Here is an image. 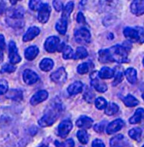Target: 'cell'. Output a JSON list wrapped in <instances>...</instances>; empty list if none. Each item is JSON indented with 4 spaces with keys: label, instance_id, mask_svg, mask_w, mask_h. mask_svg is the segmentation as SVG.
<instances>
[{
    "label": "cell",
    "instance_id": "18",
    "mask_svg": "<svg viewBox=\"0 0 144 147\" xmlns=\"http://www.w3.org/2000/svg\"><path fill=\"white\" fill-rule=\"evenodd\" d=\"M6 97L16 102L22 101L23 99V92L18 89H11L7 92Z\"/></svg>",
    "mask_w": 144,
    "mask_h": 147
},
{
    "label": "cell",
    "instance_id": "2",
    "mask_svg": "<svg viewBox=\"0 0 144 147\" xmlns=\"http://www.w3.org/2000/svg\"><path fill=\"white\" fill-rule=\"evenodd\" d=\"M112 62L125 63L129 61L127 50L122 46L115 45L108 49Z\"/></svg>",
    "mask_w": 144,
    "mask_h": 147
},
{
    "label": "cell",
    "instance_id": "8",
    "mask_svg": "<svg viewBox=\"0 0 144 147\" xmlns=\"http://www.w3.org/2000/svg\"><path fill=\"white\" fill-rule=\"evenodd\" d=\"M9 58L12 64L19 63L21 61V58L18 54L16 44L13 41H10L9 45Z\"/></svg>",
    "mask_w": 144,
    "mask_h": 147
},
{
    "label": "cell",
    "instance_id": "46",
    "mask_svg": "<svg viewBox=\"0 0 144 147\" xmlns=\"http://www.w3.org/2000/svg\"><path fill=\"white\" fill-rule=\"evenodd\" d=\"M92 147H105V144L101 140L95 139L92 142Z\"/></svg>",
    "mask_w": 144,
    "mask_h": 147
},
{
    "label": "cell",
    "instance_id": "39",
    "mask_svg": "<svg viewBox=\"0 0 144 147\" xmlns=\"http://www.w3.org/2000/svg\"><path fill=\"white\" fill-rule=\"evenodd\" d=\"M95 94L91 91V90H87L83 95V98L87 102L91 103L93 102L95 99Z\"/></svg>",
    "mask_w": 144,
    "mask_h": 147
},
{
    "label": "cell",
    "instance_id": "19",
    "mask_svg": "<svg viewBox=\"0 0 144 147\" xmlns=\"http://www.w3.org/2000/svg\"><path fill=\"white\" fill-rule=\"evenodd\" d=\"M83 88V84L81 81H76L69 85L67 90L71 95H74L82 92Z\"/></svg>",
    "mask_w": 144,
    "mask_h": 147
},
{
    "label": "cell",
    "instance_id": "43",
    "mask_svg": "<svg viewBox=\"0 0 144 147\" xmlns=\"http://www.w3.org/2000/svg\"><path fill=\"white\" fill-rule=\"evenodd\" d=\"M123 80V75L122 72H118L117 74L115 76V78L114 81L113 82V86H116V85H118L119 84H120L122 80Z\"/></svg>",
    "mask_w": 144,
    "mask_h": 147
},
{
    "label": "cell",
    "instance_id": "33",
    "mask_svg": "<svg viewBox=\"0 0 144 147\" xmlns=\"http://www.w3.org/2000/svg\"><path fill=\"white\" fill-rule=\"evenodd\" d=\"M7 22L9 26H11L13 28H20L24 26V22L22 19H13L7 18Z\"/></svg>",
    "mask_w": 144,
    "mask_h": 147
},
{
    "label": "cell",
    "instance_id": "45",
    "mask_svg": "<svg viewBox=\"0 0 144 147\" xmlns=\"http://www.w3.org/2000/svg\"><path fill=\"white\" fill-rule=\"evenodd\" d=\"M53 6L55 8V10L58 12H60L63 9V5L62 2L60 1H53Z\"/></svg>",
    "mask_w": 144,
    "mask_h": 147
},
{
    "label": "cell",
    "instance_id": "41",
    "mask_svg": "<svg viewBox=\"0 0 144 147\" xmlns=\"http://www.w3.org/2000/svg\"><path fill=\"white\" fill-rule=\"evenodd\" d=\"M8 83L6 80L2 79L0 80V95H3L8 91Z\"/></svg>",
    "mask_w": 144,
    "mask_h": 147
},
{
    "label": "cell",
    "instance_id": "4",
    "mask_svg": "<svg viewBox=\"0 0 144 147\" xmlns=\"http://www.w3.org/2000/svg\"><path fill=\"white\" fill-rule=\"evenodd\" d=\"M74 38L78 43L86 44L91 41V34L86 28H81L75 31Z\"/></svg>",
    "mask_w": 144,
    "mask_h": 147
},
{
    "label": "cell",
    "instance_id": "26",
    "mask_svg": "<svg viewBox=\"0 0 144 147\" xmlns=\"http://www.w3.org/2000/svg\"><path fill=\"white\" fill-rule=\"evenodd\" d=\"M67 20L61 18L56 24V29L61 34H65L67 30Z\"/></svg>",
    "mask_w": 144,
    "mask_h": 147
},
{
    "label": "cell",
    "instance_id": "9",
    "mask_svg": "<svg viewBox=\"0 0 144 147\" xmlns=\"http://www.w3.org/2000/svg\"><path fill=\"white\" fill-rule=\"evenodd\" d=\"M51 80L57 84H64L66 82L67 78V74L63 67L58 69L57 71L52 73L50 76Z\"/></svg>",
    "mask_w": 144,
    "mask_h": 147
},
{
    "label": "cell",
    "instance_id": "51",
    "mask_svg": "<svg viewBox=\"0 0 144 147\" xmlns=\"http://www.w3.org/2000/svg\"><path fill=\"white\" fill-rule=\"evenodd\" d=\"M142 98H143V99H144V92L143 94V95H142Z\"/></svg>",
    "mask_w": 144,
    "mask_h": 147
},
{
    "label": "cell",
    "instance_id": "12",
    "mask_svg": "<svg viewBox=\"0 0 144 147\" xmlns=\"http://www.w3.org/2000/svg\"><path fill=\"white\" fill-rule=\"evenodd\" d=\"M8 18L13 19H22L24 14V10L22 7L10 8L6 12Z\"/></svg>",
    "mask_w": 144,
    "mask_h": 147
},
{
    "label": "cell",
    "instance_id": "22",
    "mask_svg": "<svg viewBox=\"0 0 144 147\" xmlns=\"http://www.w3.org/2000/svg\"><path fill=\"white\" fill-rule=\"evenodd\" d=\"M126 144L124 137L122 135H118L110 141L111 147H124Z\"/></svg>",
    "mask_w": 144,
    "mask_h": 147
},
{
    "label": "cell",
    "instance_id": "3",
    "mask_svg": "<svg viewBox=\"0 0 144 147\" xmlns=\"http://www.w3.org/2000/svg\"><path fill=\"white\" fill-rule=\"evenodd\" d=\"M123 34L125 37L132 42H144V30L141 27H127L124 30Z\"/></svg>",
    "mask_w": 144,
    "mask_h": 147
},
{
    "label": "cell",
    "instance_id": "44",
    "mask_svg": "<svg viewBox=\"0 0 144 147\" xmlns=\"http://www.w3.org/2000/svg\"><path fill=\"white\" fill-rule=\"evenodd\" d=\"M106 123V122L102 121V122H101L99 123L96 124L94 126L95 131L96 132H99V133L102 132L104 129V127H105V126Z\"/></svg>",
    "mask_w": 144,
    "mask_h": 147
},
{
    "label": "cell",
    "instance_id": "50",
    "mask_svg": "<svg viewBox=\"0 0 144 147\" xmlns=\"http://www.w3.org/2000/svg\"><path fill=\"white\" fill-rule=\"evenodd\" d=\"M47 147V146L46 145H45V144H42V145H41L40 146H39V147Z\"/></svg>",
    "mask_w": 144,
    "mask_h": 147
},
{
    "label": "cell",
    "instance_id": "16",
    "mask_svg": "<svg viewBox=\"0 0 144 147\" xmlns=\"http://www.w3.org/2000/svg\"><path fill=\"white\" fill-rule=\"evenodd\" d=\"M93 124V120L91 118L86 116H81L78 119L76 122V125L78 127L88 129L92 127Z\"/></svg>",
    "mask_w": 144,
    "mask_h": 147
},
{
    "label": "cell",
    "instance_id": "10",
    "mask_svg": "<svg viewBox=\"0 0 144 147\" xmlns=\"http://www.w3.org/2000/svg\"><path fill=\"white\" fill-rule=\"evenodd\" d=\"M59 42L60 40L57 36H51L48 37L44 43L45 50L48 53H54L57 50Z\"/></svg>",
    "mask_w": 144,
    "mask_h": 147
},
{
    "label": "cell",
    "instance_id": "37",
    "mask_svg": "<svg viewBox=\"0 0 144 147\" xmlns=\"http://www.w3.org/2000/svg\"><path fill=\"white\" fill-rule=\"evenodd\" d=\"M95 103L96 107L99 110H102V109L105 108L108 104L106 100L102 97H99V98H97L95 100Z\"/></svg>",
    "mask_w": 144,
    "mask_h": 147
},
{
    "label": "cell",
    "instance_id": "29",
    "mask_svg": "<svg viewBox=\"0 0 144 147\" xmlns=\"http://www.w3.org/2000/svg\"><path fill=\"white\" fill-rule=\"evenodd\" d=\"M99 60L101 63H108L109 62H112L108 49H103L99 51Z\"/></svg>",
    "mask_w": 144,
    "mask_h": 147
},
{
    "label": "cell",
    "instance_id": "48",
    "mask_svg": "<svg viewBox=\"0 0 144 147\" xmlns=\"http://www.w3.org/2000/svg\"><path fill=\"white\" fill-rule=\"evenodd\" d=\"M5 49V37L2 34H0V53H2V51Z\"/></svg>",
    "mask_w": 144,
    "mask_h": 147
},
{
    "label": "cell",
    "instance_id": "20",
    "mask_svg": "<svg viewBox=\"0 0 144 147\" xmlns=\"http://www.w3.org/2000/svg\"><path fill=\"white\" fill-rule=\"evenodd\" d=\"M144 121V109L143 108L137 109L134 115L130 118V123L131 124H137L140 123Z\"/></svg>",
    "mask_w": 144,
    "mask_h": 147
},
{
    "label": "cell",
    "instance_id": "1",
    "mask_svg": "<svg viewBox=\"0 0 144 147\" xmlns=\"http://www.w3.org/2000/svg\"><path fill=\"white\" fill-rule=\"evenodd\" d=\"M61 107L59 104H55L49 108L43 117L38 121V124L42 127L51 126L58 119L61 112Z\"/></svg>",
    "mask_w": 144,
    "mask_h": 147
},
{
    "label": "cell",
    "instance_id": "25",
    "mask_svg": "<svg viewBox=\"0 0 144 147\" xmlns=\"http://www.w3.org/2000/svg\"><path fill=\"white\" fill-rule=\"evenodd\" d=\"M54 67V62L51 59L45 58L43 59L40 64V67L41 70L44 72L51 71Z\"/></svg>",
    "mask_w": 144,
    "mask_h": 147
},
{
    "label": "cell",
    "instance_id": "47",
    "mask_svg": "<svg viewBox=\"0 0 144 147\" xmlns=\"http://www.w3.org/2000/svg\"><path fill=\"white\" fill-rule=\"evenodd\" d=\"M77 21L79 24H85L86 23L85 16L82 13H81V12L78 13L77 16Z\"/></svg>",
    "mask_w": 144,
    "mask_h": 147
},
{
    "label": "cell",
    "instance_id": "30",
    "mask_svg": "<svg viewBox=\"0 0 144 147\" xmlns=\"http://www.w3.org/2000/svg\"><path fill=\"white\" fill-rule=\"evenodd\" d=\"M129 134L130 137L133 140H135L139 142L141 141L142 130L140 128L136 127L131 129L129 132Z\"/></svg>",
    "mask_w": 144,
    "mask_h": 147
},
{
    "label": "cell",
    "instance_id": "5",
    "mask_svg": "<svg viewBox=\"0 0 144 147\" xmlns=\"http://www.w3.org/2000/svg\"><path fill=\"white\" fill-rule=\"evenodd\" d=\"M90 78L91 80V85L98 92H104L108 90V86L104 82H102L99 80L98 72H92L90 75Z\"/></svg>",
    "mask_w": 144,
    "mask_h": 147
},
{
    "label": "cell",
    "instance_id": "34",
    "mask_svg": "<svg viewBox=\"0 0 144 147\" xmlns=\"http://www.w3.org/2000/svg\"><path fill=\"white\" fill-rule=\"evenodd\" d=\"M63 57L64 59H71L74 58V54L71 46L67 45L65 46L63 50Z\"/></svg>",
    "mask_w": 144,
    "mask_h": 147
},
{
    "label": "cell",
    "instance_id": "32",
    "mask_svg": "<svg viewBox=\"0 0 144 147\" xmlns=\"http://www.w3.org/2000/svg\"><path fill=\"white\" fill-rule=\"evenodd\" d=\"M88 56V52L86 49L83 47H79L77 49L76 52L74 54V59H82L86 58Z\"/></svg>",
    "mask_w": 144,
    "mask_h": 147
},
{
    "label": "cell",
    "instance_id": "13",
    "mask_svg": "<svg viewBox=\"0 0 144 147\" xmlns=\"http://www.w3.org/2000/svg\"><path fill=\"white\" fill-rule=\"evenodd\" d=\"M23 77L25 83L28 85L34 84L39 80L37 74L30 69H26L24 71Z\"/></svg>",
    "mask_w": 144,
    "mask_h": 147
},
{
    "label": "cell",
    "instance_id": "42",
    "mask_svg": "<svg viewBox=\"0 0 144 147\" xmlns=\"http://www.w3.org/2000/svg\"><path fill=\"white\" fill-rule=\"evenodd\" d=\"M89 71L88 64L86 63H82L78 65L77 68V72L79 74H86Z\"/></svg>",
    "mask_w": 144,
    "mask_h": 147
},
{
    "label": "cell",
    "instance_id": "31",
    "mask_svg": "<svg viewBox=\"0 0 144 147\" xmlns=\"http://www.w3.org/2000/svg\"><path fill=\"white\" fill-rule=\"evenodd\" d=\"M119 111V107L114 103H110L107 104L105 108V113L108 116H113L116 114Z\"/></svg>",
    "mask_w": 144,
    "mask_h": 147
},
{
    "label": "cell",
    "instance_id": "35",
    "mask_svg": "<svg viewBox=\"0 0 144 147\" xmlns=\"http://www.w3.org/2000/svg\"><path fill=\"white\" fill-rule=\"evenodd\" d=\"M77 138L79 141L83 144H86L88 142V135L85 130H79L77 132Z\"/></svg>",
    "mask_w": 144,
    "mask_h": 147
},
{
    "label": "cell",
    "instance_id": "14",
    "mask_svg": "<svg viewBox=\"0 0 144 147\" xmlns=\"http://www.w3.org/2000/svg\"><path fill=\"white\" fill-rule=\"evenodd\" d=\"M48 96V92L45 90L38 91L30 99V103L32 105H36L46 100Z\"/></svg>",
    "mask_w": 144,
    "mask_h": 147
},
{
    "label": "cell",
    "instance_id": "36",
    "mask_svg": "<svg viewBox=\"0 0 144 147\" xmlns=\"http://www.w3.org/2000/svg\"><path fill=\"white\" fill-rule=\"evenodd\" d=\"M55 145L57 147H74V142L72 139H68L64 142H59L56 140L55 142Z\"/></svg>",
    "mask_w": 144,
    "mask_h": 147
},
{
    "label": "cell",
    "instance_id": "23",
    "mask_svg": "<svg viewBox=\"0 0 144 147\" xmlns=\"http://www.w3.org/2000/svg\"><path fill=\"white\" fill-rule=\"evenodd\" d=\"M114 71L109 67H103L99 72V77L101 79H110L114 77Z\"/></svg>",
    "mask_w": 144,
    "mask_h": 147
},
{
    "label": "cell",
    "instance_id": "52",
    "mask_svg": "<svg viewBox=\"0 0 144 147\" xmlns=\"http://www.w3.org/2000/svg\"><path fill=\"white\" fill-rule=\"evenodd\" d=\"M143 65H144V59H143Z\"/></svg>",
    "mask_w": 144,
    "mask_h": 147
},
{
    "label": "cell",
    "instance_id": "28",
    "mask_svg": "<svg viewBox=\"0 0 144 147\" xmlns=\"http://www.w3.org/2000/svg\"><path fill=\"white\" fill-rule=\"evenodd\" d=\"M124 104L129 107H133L139 104V101L133 96L129 94L123 99Z\"/></svg>",
    "mask_w": 144,
    "mask_h": 147
},
{
    "label": "cell",
    "instance_id": "15",
    "mask_svg": "<svg viewBox=\"0 0 144 147\" xmlns=\"http://www.w3.org/2000/svg\"><path fill=\"white\" fill-rule=\"evenodd\" d=\"M124 123L121 119H117L108 125L106 128L108 134H113L119 131L123 127Z\"/></svg>",
    "mask_w": 144,
    "mask_h": 147
},
{
    "label": "cell",
    "instance_id": "24",
    "mask_svg": "<svg viewBox=\"0 0 144 147\" xmlns=\"http://www.w3.org/2000/svg\"><path fill=\"white\" fill-rule=\"evenodd\" d=\"M124 74L127 81L130 84H134L137 81V72L134 68H128L125 71Z\"/></svg>",
    "mask_w": 144,
    "mask_h": 147
},
{
    "label": "cell",
    "instance_id": "6",
    "mask_svg": "<svg viewBox=\"0 0 144 147\" xmlns=\"http://www.w3.org/2000/svg\"><path fill=\"white\" fill-rule=\"evenodd\" d=\"M73 127L72 122L70 120H64L59 125L58 128V135L62 138H66L71 131Z\"/></svg>",
    "mask_w": 144,
    "mask_h": 147
},
{
    "label": "cell",
    "instance_id": "49",
    "mask_svg": "<svg viewBox=\"0 0 144 147\" xmlns=\"http://www.w3.org/2000/svg\"><path fill=\"white\" fill-rule=\"evenodd\" d=\"M3 55L2 53H0V63L3 61Z\"/></svg>",
    "mask_w": 144,
    "mask_h": 147
},
{
    "label": "cell",
    "instance_id": "21",
    "mask_svg": "<svg viewBox=\"0 0 144 147\" xmlns=\"http://www.w3.org/2000/svg\"><path fill=\"white\" fill-rule=\"evenodd\" d=\"M39 53V49L36 46H30L27 48L24 53L25 58L28 60H33L35 59Z\"/></svg>",
    "mask_w": 144,
    "mask_h": 147
},
{
    "label": "cell",
    "instance_id": "54",
    "mask_svg": "<svg viewBox=\"0 0 144 147\" xmlns=\"http://www.w3.org/2000/svg\"></svg>",
    "mask_w": 144,
    "mask_h": 147
},
{
    "label": "cell",
    "instance_id": "11",
    "mask_svg": "<svg viewBox=\"0 0 144 147\" xmlns=\"http://www.w3.org/2000/svg\"><path fill=\"white\" fill-rule=\"evenodd\" d=\"M131 11L132 13L136 16L144 14V1H134L131 5Z\"/></svg>",
    "mask_w": 144,
    "mask_h": 147
},
{
    "label": "cell",
    "instance_id": "7",
    "mask_svg": "<svg viewBox=\"0 0 144 147\" xmlns=\"http://www.w3.org/2000/svg\"><path fill=\"white\" fill-rule=\"evenodd\" d=\"M51 7L48 3H42L38 10V19L40 23H46L49 19Z\"/></svg>",
    "mask_w": 144,
    "mask_h": 147
},
{
    "label": "cell",
    "instance_id": "53",
    "mask_svg": "<svg viewBox=\"0 0 144 147\" xmlns=\"http://www.w3.org/2000/svg\"><path fill=\"white\" fill-rule=\"evenodd\" d=\"M143 147H144V146H143Z\"/></svg>",
    "mask_w": 144,
    "mask_h": 147
},
{
    "label": "cell",
    "instance_id": "17",
    "mask_svg": "<svg viewBox=\"0 0 144 147\" xmlns=\"http://www.w3.org/2000/svg\"><path fill=\"white\" fill-rule=\"evenodd\" d=\"M40 33V30L37 27H32L29 28L23 36V41L28 42L33 40Z\"/></svg>",
    "mask_w": 144,
    "mask_h": 147
},
{
    "label": "cell",
    "instance_id": "38",
    "mask_svg": "<svg viewBox=\"0 0 144 147\" xmlns=\"http://www.w3.org/2000/svg\"><path fill=\"white\" fill-rule=\"evenodd\" d=\"M16 67L11 64H6L2 66L0 73L1 74H4V73H9L11 74L15 71Z\"/></svg>",
    "mask_w": 144,
    "mask_h": 147
},
{
    "label": "cell",
    "instance_id": "40",
    "mask_svg": "<svg viewBox=\"0 0 144 147\" xmlns=\"http://www.w3.org/2000/svg\"><path fill=\"white\" fill-rule=\"evenodd\" d=\"M42 4V3L40 1H37V0L30 1L29 2V7L32 10L37 11V10H38L40 9Z\"/></svg>",
    "mask_w": 144,
    "mask_h": 147
},
{
    "label": "cell",
    "instance_id": "27",
    "mask_svg": "<svg viewBox=\"0 0 144 147\" xmlns=\"http://www.w3.org/2000/svg\"><path fill=\"white\" fill-rule=\"evenodd\" d=\"M74 3L73 2L71 1L69 2L67 5L65 6V7L63 9V13H62V15H61V18L64 19L65 20H67L70 15L72 13L74 8Z\"/></svg>",
    "mask_w": 144,
    "mask_h": 147
}]
</instances>
